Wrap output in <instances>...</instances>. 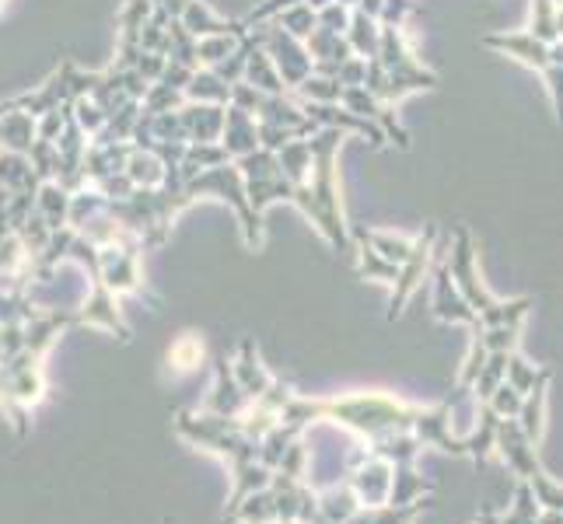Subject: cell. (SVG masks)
<instances>
[{
    "instance_id": "obj_1",
    "label": "cell",
    "mask_w": 563,
    "mask_h": 524,
    "mask_svg": "<svg viewBox=\"0 0 563 524\" xmlns=\"http://www.w3.org/2000/svg\"><path fill=\"white\" fill-rule=\"evenodd\" d=\"M263 50L273 56L280 77H284V85H287V94H294L311 74H316V56H311L308 46L302 39L287 36V31L277 28L273 22L266 25V46Z\"/></svg>"
},
{
    "instance_id": "obj_2",
    "label": "cell",
    "mask_w": 563,
    "mask_h": 524,
    "mask_svg": "<svg viewBox=\"0 0 563 524\" xmlns=\"http://www.w3.org/2000/svg\"><path fill=\"white\" fill-rule=\"evenodd\" d=\"M225 148H228V154L234 157V162L263 148V144H259V123H256L253 113H248V108H242V105H231V108H228Z\"/></svg>"
},
{
    "instance_id": "obj_3",
    "label": "cell",
    "mask_w": 563,
    "mask_h": 524,
    "mask_svg": "<svg viewBox=\"0 0 563 524\" xmlns=\"http://www.w3.org/2000/svg\"><path fill=\"white\" fill-rule=\"evenodd\" d=\"M347 39H350V46H354L357 56H364V60L379 56V46H382V22L371 18V14H364L361 8H354Z\"/></svg>"
},
{
    "instance_id": "obj_4",
    "label": "cell",
    "mask_w": 563,
    "mask_h": 524,
    "mask_svg": "<svg viewBox=\"0 0 563 524\" xmlns=\"http://www.w3.org/2000/svg\"><path fill=\"white\" fill-rule=\"evenodd\" d=\"M245 81L253 85V88H259V91H266V94H287L284 77H280V71H277L273 56L266 53V50H256L253 56H248Z\"/></svg>"
},
{
    "instance_id": "obj_5",
    "label": "cell",
    "mask_w": 563,
    "mask_h": 524,
    "mask_svg": "<svg viewBox=\"0 0 563 524\" xmlns=\"http://www.w3.org/2000/svg\"><path fill=\"white\" fill-rule=\"evenodd\" d=\"M273 25H277V28H284L287 36H294V39L308 42V39H311V31L319 28V11L311 8L308 0H302V4L287 8L284 14H277V18H273Z\"/></svg>"
},
{
    "instance_id": "obj_6",
    "label": "cell",
    "mask_w": 563,
    "mask_h": 524,
    "mask_svg": "<svg viewBox=\"0 0 563 524\" xmlns=\"http://www.w3.org/2000/svg\"><path fill=\"white\" fill-rule=\"evenodd\" d=\"M413 11L410 0H385V8H382V25H402L406 22V14Z\"/></svg>"
},
{
    "instance_id": "obj_7",
    "label": "cell",
    "mask_w": 563,
    "mask_h": 524,
    "mask_svg": "<svg viewBox=\"0 0 563 524\" xmlns=\"http://www.w3.org/2000/svg\"><path fill=\"white\" fill-rule=\"evenodd\" d=\"M357 8H361L364 14H371V18H382L385 0H361V4H357Z\"/></svg>"
},
{
    "instance_id": "obj_8",
    "label": "cell",
    "mask_w": 563,
    "mask_h": 524,
    "mask_svg": "<svg viewBox=\"0 0 563 524\" xmlns=\"http://www.w3.org/2000/svg\"><path fill=\"white\" fill-rule=\"evenodd\" d=\"M553 22H556V36L563 39V4H556V18Z\"/></svg>"
},
{
    "instance_id": "obj_9",
    "label": "cell",
    "mask_w": 563,
    "mask_h": 524,
    "mask_svg": "<svg viewBox=\"0 0 563 524\" xmlns=\"http://www.w3.org/2000/svg\"><path fill=\"white\" fill-rule=\"evenodd\" d=\"M308 4H311V8H316V11H322L325 4H333V0H308Z\"/></svg>"
},
{
    "instance_id": "obj_10",
    "label": "cell",
    "mask_w": 563,
    "mask_h": 524,
    "mask_svg": "<svg viewBox=\"0 0 563 524\" xmlns=\"http://www.w3.org/2000/svg\"><path fill=\"white\" fill-rule=\"evenodd\" d=\"M340 4H347V8H357V4H361V0H340Z\"/></svg>"
}]
</instances>
